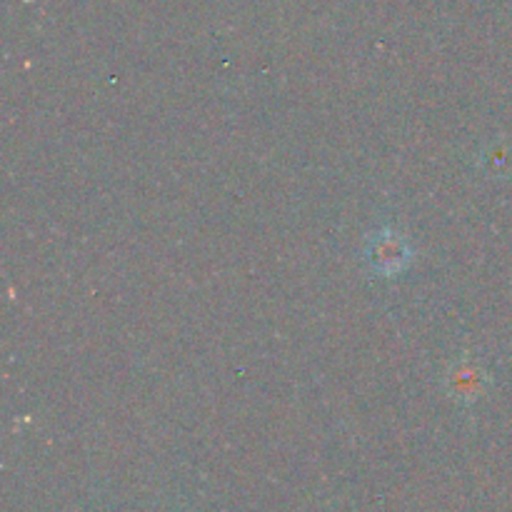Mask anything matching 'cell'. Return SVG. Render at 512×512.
Wrapping results in <instances>:
<instances>
[{"label":"cell","instance_id":"cell-1","mask_svg":"<svg viewBox=\"0 0 512 512\" xmlns=\"http://www.w3.org/2000/svg\"><path fill=\"white\" fill-rule=\"evenodd\" d=\"M368 263L383 278H395V275L405 273L408 265L413 263V248L408 240L395 230H380L370 238L368 250Z\"/></svg>","mask_w":512,"mask_h":512}]
</instances>
